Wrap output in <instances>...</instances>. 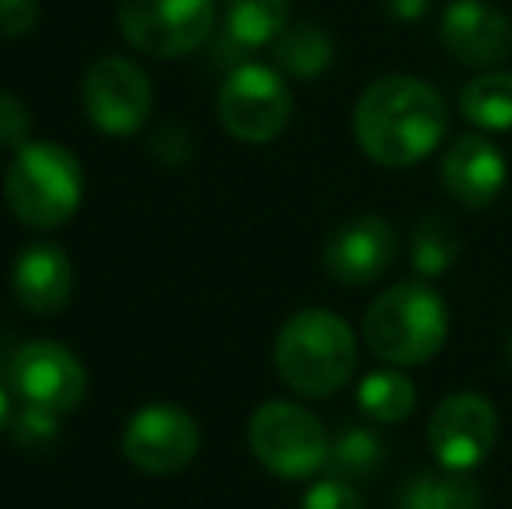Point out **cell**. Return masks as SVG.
Returning <instances> with one entry per match:
<instances>
[{
	"mask_svg": "<svg viewBox=\"0 0 512 509\" xmlns=\"http://www.w3.org/2000/svg\"><path fill=\"white\" fill-rule=\"evenodd\" d=\"M11 440L18 450L25 454L39 457V454H49L60 440V415L56 412H46V408H35V405H25L18 415L11 419Z\"/></svg>",
	"mask_w": 512,
	"mask_h": 509,
	"instance_id": "23",
	"label": "cell"
},
{
	"mask_svg": "<svg viewBox=\"0 0 512 509\" xmlns=\"http://www.w3.org/2000/svg\"><path fill=\"white\" fill-rule=\"evenodd\" d=\"M499 440V415L474 391L450 394L429 419V450L446 471H471L485 464Z\"/></svg>",
	"mask_w": 512,
	"mask_h": 509,
	"instance_id": "10",
	"label": "cell"
},
{
	"mask_svg": "<svg viewBox=\"0 0 512 509\" xmlns=\"http://www.w3.org/2000/svg\"><path fill=\"white\" fill-rule=\"evenodd\" d=\"M506 356H509V363H512V328H509V339H506Z\"/></svg>",
	"mask_w": 512,
	"mask_h": 509,
	"instance_id": "29",
	"label": "cell"
},
{
	"mask_svg": "<svg viewBox=\"0 0 512 509\" xmlns=\"http://www.w3.org/2000/svg\"><path fill=\"white\" fill-rule=\"evenodd\" d=\"M432 7V0H387V11L401 21H418Z\"/></svg>",
	"mask_w": 512,
	"mask_h": 509,
	"instance_id": "27",
	"label": "cell"
},
{
	"mask_svg": "<svg viewBox=\"0 0 512 509\" xmlns=\"http://www.w3.org/2000/svg\"><path fill=\"white\" fill-rule=\"evenodd\" d=\"M11 290L14 300L35 318L56 314L67 307L70 293H74V265L70 255L53 241H35L25 252L14 258L11 272Z\"/></svg>",
	"mask_w": 512,
	"mask_h": 509,
	"instance_id": "15",
	"label": "cell"
},
{
	"mask_svg": "<svg viewBox=\"0 0 512 509\" xmlns=\"http://www.w3.org/2000/svg\"><path fill=\"white\" fill-rule=\"evenodd\" d=\"M387 461V447L380 440L377 429L370 426H345L328 443V464L324 468L331 475L345 478V482H363V478L380 475Z\"/></svg>",
	"mask_w": 512,
	"mask_h": 509,
	"instance_id": "18",
	"label": "cell"
},
{
	"mask_svg": "<svg viewBox=\"0 0 512 509\" xmlns=\"http://www.w3.org/2000/svg\"><path fill=\"white\" fill-rule=\"evenodd\" d=\"M39 25V4L35 0H0V35L21 39Z\"/></svg>",
	"mask_w": 512,
	"mask_h": 509,
	"instance_id": "26",
	"label": "cell"
},
{
	"mask_svg": "<svg viewBox=\"0 0 512 509\" xmlns=\"http://www.w3.org/2000/svg\"><path fill=\"white\" fill-rule=\"evenodd\" d=\"M11 419H14V412H11V394L0 387V436L11 429Z\"/></svg>",
	"mask_w": 512,
	"mask_h": 509,
	"instance_id": "28",
	"label": "cell"
},
{
	"mask_svg": "<svg viewBox=\"0 0 512 509\" xmlns=\"http://www.w3.org/2000/svg\"><path fill=\"white\" fill-rule=\"evenodd\" d=\"M11 213L35 231L67 224L84 196V168L63 143H25L4 175Z\"/></svg>",
	"mask_w": 512,
	"mask_h": 509,
	"instance_id": "4",
	"label": "cell"
},
{
	"mask_svg": "<svg viewBox=\"0 0 512 509\" xmlns=\"http://www.w3.org/2000/svg\"><path fill=\"white\" fill-rule=\"evenodd\" d=\"M398 238L394 227L380 217H356L342 224L328 238L324 248V269L331 272L335 283L345 286H366L377 276H384L394 258Z\"/></svg>",
	"mask_w": 512,
	"mask_h": 509,
	"instance_id": "13",
	"label": "cell"
},
{
	"mask_svg": "<svg viewBox=\"0 0 512 509\" xmlns=\"http://www.w3.org/2000/svg\"><path fill=\"white\" fill-rule=\"evenodd\" d=\"M485 496L464 478V471L446 475H411L398 496V509H481Z\"/></svg>",
	"mask_w": 512,
	"mask_h": 509,
	"instance_id": "19",
	"label": "cell"
},
{
	"mask_svg": "<svg viewBox=\"0 0 512 509\" xmlns=\"http://www.w3.org/2000/svg\"><path fill=\"white\" fill-rule=\"evenodd\" d=\"M366 346L394 367H418L443 349L450 314L425 283H398L370 304L363 318Z\"/></svg>",
	"mask_w": 512,
	"mask_h": 509,
	"instance_id": "3",
	"label": "cell"
},
{
	"mask_svg": "<svg viewBox=\"0 0 512 509\" xmlns=\"http://www.w3.org/2000/svg\"><path fill=\"white\" fill-rule=\"evenodd\" d=\"M304 509H363V496H359L352 482H345V478H338V475H328L307 489Z\"/></svg>",
	"mask_w": 512,
	"mask_h": 509,
	"instance_id": "24",
	"label": "cell"
},
{
	"mask_svg": "<svg viewBox=\"0 0 512 509\" xmlns=\"http://www.w3.org/2000/svg\"><path fill=\"white\" fill-rule=\"evenodd\" d=\"M84 109L98 133H136L154 109L150 77L126 56H102L91 63L88 77H84Z\"/></svg>",
	"mask_w": 512,
	"mask_h": 509,
	"instance_id": "8",
	"label": "cell"
},
{
	"mask_svg": "<svg viewBox=\"0 0 512 509\" xmlns=\"http://www.w3.org/2000/svg\"><path fill=\"white\" fill-rule=\"evenodd\" d=\"M28 129H32L28 105L21 102L14 91H0V147H7V150L25 147Z\"/></svg>",
	"mask_w": 512,
	"mask_h": 509,
	"instance_id": "25",
	"label": "cell"
},
{
	"mask_svg": "<svg viewBox=\"0 0 512 509\" xmlns=\"http://www.w3.org/2000/svg\"><path fill=\"white\" fill-rule=\"evenodd\" d=\"M457 227L446 217H425L411 234V265L418 276H443L457 258Z\"/></svg>",
	"mask_w": 512,
	"mask_h": 509,
	"instance_id": "22",
	"label": "cell"
},
{
	"mask_svg": "<svg viewBox=\"0 0 512 509\" xmlns=\"http://www.w3.org/2000/svg\"><path fill=\"white\" fill-rule=\"evenodd\" d=\"M359 412L377 426L405 422L415 412V384L398 370H373L359 384Z\"/></svg>",
	"mask_w": 512,
	"mask_h": 509,
	"instance_id": "21",
	"label": "cell"
},
{
	"mask_svg": "<svg viewBox=\"0 0 512 509\" xmlns=\"http://www.w3.org/2000/svg\"><path fill=\"white\" fill-rule=\"evenodd\" d=\"M119 28L140 53L178 60L213 35L216 0H122Z\"/></svg>",
	"mask_w": 512,
	"mask_h": 509,
	"instance_id": "6",
	"label": "cell"
},
{
	"mask_svg": "<svg viewBox=\"0 0 512 509\" xmlns=\"http://www.w3.org/2000/svg\"><path fill=\"white\" fill-rule=\"evenodd\" d=\"M439 39L464 67H495L512 56V21L488 0H453L439 21Z\"/></svg>",
	"mask_w": 512,
	"mask_h": 509,
	"instance_id": "12",
	"label": "cell"
},
{
	"mask_svg": "<svg viewBox=\"0 0 512 509\" xmlns=\"http://www.w3.org/2000/svg\"><path fill=\"white\" fill-rule=\"evenodd\" d=\"M11 384L25 405L67 415L88 394V370H84L81 356L70 353L63 342L35 339L14 356Z\"/></svg>",
	"mask_w": 512,
	"mask_h": 509,
	"instance_id": "9",
	"label": "cell"
},
{
	"mask_svg": "<svg viewBox=\"0 0 512 509\" xmlns=\"http://www.w3.org/2000/svg\"><path fill=\"white\" fill-rule=\"evenodd\" d=\"M276 370L300 398H331L342 391L359 360L356 335L324 307H307L293 314L276 339Z\"/></svg>",
	"mask_w": 512,
	"mask_h": 509,
	"instance_id": "2",
	"label": "cell"
},
{
	"mask_svg": "<svg viewBox=\"0 0 512 509\" xmlns=\"http://www.w3.org/2000/svg\"><path fill=\"white\" fill-rule=\"evenodd\" d=\"M272 56H276L279 70H286L297 81H314L335 60V46H331L328 32L310 21H297V25H286L283 35L272 42Z\"/></svg>",
	"mask_w": 512,
	"mask_h": 509,
	"instance_id": "17",
	"label": "cell"
},
{
	"mask_svg": "<svg viewBox=\"0 0 512 509\" xmlns=\"http://www.w3.org/2000/svg\"><path fill=\"white\" fill-rule=\"evenodd\" d=\"M122 454L147 475H178L199 454V422L178 405H147L126 422Z\"/></svg>",
	"mask_w": 512,
	"mask_h": 509,
	"instance_id": "11",
	"label": "cell"
},
{
	"mask_svg": "<svg viewBox=\"0 0 512 509\" xmlns=\"http://www.w3.org/2000/svg\"><path fill=\"white\" fill-rule=\"evenodd\" d=\"M251 454L279 478H307L328 464V433L321 419L293 401H265L248 422Z\"/></svg>",
	"mask_w": 512,
	"mask_h": 509,
	"instance_id": "5",
	"label": "cell"
},
{
	"mask_svg": "<svg viewBox=\"0 0 512 509\" xmlns=\"http://www.w3.org/2000/svg\"><path fill=\"white\" fill-rule=\"evenodd\" d=\"M450 112L432 84L418 77H380L356 102L352 129L370 161L408 168L443 143Z\"/></svg>",
	"mask_w": 512,
	"mask_h": 509,
	"instance_id": "1",
	"label": "cell"
},
{
	"mask_svg": "<svg viewBox=\"0 0 512 509\" xmlns=\"http://www.w3.org/2000/svg\"><path fill=\"white\" fill-rule=\"evenodd\" d=\"M216 109L230 136L244 143H269L290 123L293 102L290 88L276 70L262 63H241L223 81Z\"/></svg>",
	"mask_w": 512,
	"mask_h": 509,
	"instance_id": "7",
	"label": "cell"
},
{
	"mask_svg": "<svg viewBox=\"0 0 512 509\" xmlns=\"http://www.w3.org/2000/svg\"><path fill=\"white\" fill-rule=\"evenodd\" d=\"M223 49L237 56L269 46L290 25V0H223Z\"/></svg>",
	"mask_w": 512,
	"mask_h": 509,
	"instance_id": "16",
	"label": "cell"
},
{
	"mask_svg": "<svg viewBox=\"0 0 512 509\" xmlns=\"http://www.w3.org/2000/svg\"><path fill=\"white\" fill-rule=\"evenodd\" d=\"M502 185H506V157L488 136L467 133L450 143L443 157V189L460 206L485 210L499 199Z\"/></svg>",
	"mask_w": 512,
	"mask_h": 509,
	"instance_id": "14",
	"label": "cell"
},
{
	"mask_svg": "<svg viewBox=\"0 0 512 509\" xmlns=\"http://www.w3.org/2000/svg\"><path fill=\"white\" fill-rule=\"evenodd\" d=\"M460 112L467 123L502 133L512 129V74L506 70H492L481 74L460 91Z\"/></svg>",
	"mask_w": 512,
	"mask_h": 509,
	"instance_id": "20",
	"label": "cell"
}]
</instances>
